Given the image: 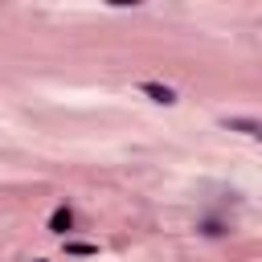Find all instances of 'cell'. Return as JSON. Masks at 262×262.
I'll return each mask as SVG.
<instances>
[{"instance_id":"cell-5","label":"cell","mask_w":262,"mask_h":262,"mask_svg":"<svg viewBox=\"0 0 262 262\" xmlns=\"http://www.w3.org/2000/svg\"><path fill=\"white\" fill-rule=\"evenodd\" d=\"M66 254H70V258H94L98 246H94V242H74V237H66Z\"/></svg>"},{"instance_id":"cell-4","label":"cell","mask_w":262,"mask_h":262,"mask_svg":"<svg viewBox=\"0 0 262 262\" xmlns=\"http://www.w3.org/2000/svg\"><path fill=\"white\" fill-rule=\"evenodd\" d=\"M196 229H201L205 237H225V233H229V221H221V217H201Z\"/></svg>"},{"instance_id":"cell-3","label":"cell","mask_w":262,"mask_h":262,"mask_svg":"<svg viewBox=\"0 0 262 262\" xmlns=\"http://www.w3.org/2000/svg\"><path fill=\"white\" fill-rule=\"evenodd\" d=\"M74 221H78V217H74V209H70V205H57V209L49 213V233L70 237V233H74Z\"/></svg>"},{"instance_id":"cell-1","label":"cell","mask_w":262,"mask_h":262,"mask_svg":"<svg viewBox=\"0 0 262 262\" xmlns=\"http://www.w3.org/2000/svg\"><path fill=\"white\" fill-rule=\"evenodd\" d=\"M139 94H147V98H151V102H160V106H176V102H180L176 86L156 82V78H143V82H139Z\"/></svg>"},{"instance_id":"cell-2","label":"cell","mask_w":262,"mask_h":262,"mask_svg":"<svg viewBox=\"0 0 262 262\" xmlns=\"http://www.w3.org/2000/svg\"><path fill=\"white\" fill-rule=\"evenodd\" d=\"M221 127L237 131V135H250V139H262V119H250V115H221Z\"/></svg>"},{"instance_id":"cell-6","label":"cell","mask_w":262,"mask_h":262,"mask_svg":"<svg viewBox=\"0 0 262 262\" xmlns=\"http://www.w3.org/2000/svg\"><path fill=\"white\" fill-rule=\"evenodd\" d=\"M33 262H49V258H33Z\"/></svg>"}]
</instances>
